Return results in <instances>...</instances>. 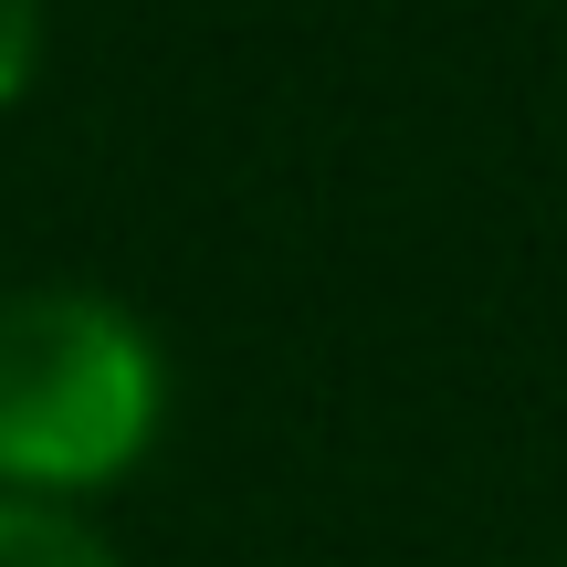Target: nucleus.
<instances>
[{
	"mask_svg": "<svg viewBox=\"0 0 567 567\" xmlns=\"http://www.w3.org/2000/svg\"><path fill=\"white\" fill-rule=\"evenodd\" d=\"M42 74V0H0V105H21Z\"/></svg>",
	"mask_w": 567,
	"mask_h": 567,
	"instance_id": "nucleus-3",
	"label": "nucleus"
},
{
	"mask_svg": "<svg viewBox=\"0 0 567 567\" xmlns=\"http://www.w3.org/2000/svg\"><path fill=\"white\" fill-rule=\"evenodd\" d=\"M0 567H116V547H105L74 505H21V494H0Z\"/></svg>",
	"mask_w": 567,
	"mask_h": 567,
	"instance_id": "nucleus-2",
	"label": "nucleus"
},
{
	"mask_svg": "<svg viewBox=\"0 0 567 567\" xmlns=\"http://www.w3.org/2000/svg\"><path fill=\"white\" fill-rule=\"evenodd\" d=\"M168 358L95 284L0 295V494L84 505L158 452Z\"/></svg>",
	"mask_w": 567,
	"mask_h": 567,
	"instance_id": "nucleus-1",
	"label": "nucleus"
}]
</instances>
